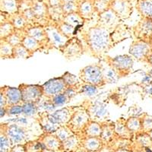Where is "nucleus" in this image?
<instances>
[{"label":"nucleus","mask_w":152,"mask_h":152,"mask_svg":"<svg viewBox=\"0 0 152 152\" xmlns=\"http://www.w3.org/2000/svg\"><path fill=\"white\" fill-rule=\"evenodd\" d=\"M81 37L91 56L97 59H103L115 46L112 33L98 24L82 31Z\"/></svg>","instance_id":"1"},{"label":"nucleus","mask_w":152,"mask_h":152,"mask_svg":"<svg viewBox=\"0 0 152 152\" xmlns=\"http://www.w3.org/2000/svg\"><path fill=\"white\" fill-rule=\"evenodd\" d=\"M102 60L116 72L120 78L129 75L132 72L134 64L131 55H120L115 57H110L107 55Z\"/></svg>","instance_id":"2"},{"label":"nucleus","mask_w":152,"mask_h":152,"mask_svg":"<svg viewBox=\"0 0 152 152\" xmlns=\"http://www.w3.org/2000/svg\"><path fill=\"white\" fill-rule=\"evenodd\" d=\"M78 78L87 85H92L98 87H101L107 85L103 77V65L99 63L92 64L81 69Z\"/></svg>","instance_id":"3"},{"label":"nucleus","mask_w":152,"mask_h":152,"mask_svg":"<svg viewBox=\"0 0 152 152\" xmlns=\"http://www.w3.org/2000/svg\"><path fill=\"white\" fill-rule=\"evenodd\" d=\"M60 51L67 60H75L79 59L87 51L82 40L76 36L70 38Z\"/></svg>","instance_id":"4"},{"label":"nucleus","mask_w":152,"mask_h":152,"mask_svg":"<svg viewBox=\"0 0 152 152\" xmlns=\"http://www.w3.org/2000/svg\"><path fill=\"white\" fill-rule=\"evenodd\" d=\"M83 107L88 112L91 120L94 121H105L109 119V113L107 105L103 102L88 101L86 100L83 103Z\"/></svg>","instance_id":"5"},{"label":"nucleus","mask_w":152,"mask_h":152,"mask_svg":"<svg viewBox=\"0 0 152 152\" xmlns=\"http://www.w3.org/2000/svg\"><path fill=\"white\" fill-rule=\"evenodd\" d=\"M22 96L24 103H36L40 102L44 97V88L40 85H27L22 83L18 86Z\"/></svg>","instance_id":"6"},{"label":"nucleus","mask_w":152,"mask_h":152,"mask_svg":"<svg viewBox=\"0 0 152 152\" xmlns=\"http://www.w3.org/2000/svg\"><path fill=\"white\" fill-rule=\"evenodd\" d=\"M132 31L136 39L151 44L152 42V18L144 17L132 27Z\"/></svg>","instance_id":"7"},{"label":"nucleus","mask_w":152,"mask_h":152,"mask_svg":"<svg viewBox=\"0 0 152 152\" xmlns=\"http://www.w3.org/2000/svg\"><path fill=\"white\" fill-rule=\"evenodd\" d=\"M45 27L49 43L53 49H57L60 50V48L63 47L69 40V38L60 31L57 26V24L54 21H51L47 26H45Z\"/></svg>","instance_id":"8"},{"label":"nucleus","mask_w":152,"mask_h":152,"mask_svg":"<svg viewBox=\"0 0 152 152\" xmlns=\"http://www.w3.org/2000/svg\"><path fill=\"white\" fill-rule=\"evenodd\" d=\"M91 120V116L87 110L83 105L78 106V109L72 114L69 121L66 123V126L70 129H85Z\"/></svg>","instance_id":"9"},{"label":"nucleus","mask_w":152,"mask_h":152,"mask_svg":"<svg viewBox=\"0 0 152 152\" xmlns=\"http://www.w3.org/2000/svg\"><path fill=\"white\" fill-rule=\"evenodd\" d=\"M121 23V19L116 13L112 9H107V11L99 14V18L96 24L112 33Z\"/></svg>","instance_id":"10"},{"label":"nucleus","mask_w":152,"mask_h":152,"mask_svg":"<svg viewBox=\"0 0 152 152\" xmlns=\"http://www.w3.org/2000/svg\"><path fill=\"white\" fill-rule=\"evenodd\" d=\"M151 51V47L148 43L136 39L131 44L129 53L132 58L136 59L137 61L146 62V59Z\"/></svg>","instance_id":"11"},{"label":"nucleus","mask_w":152,"mask_h":152,"mask_svg":"<svg viewBox=\"0 0 152 152\" xmlns=\"http://www.w3.org/2000/svg\"><path fill=\"white\" fill-rule=\"evenodd\" d=\"M42 86L44 88V96L49 98L63 93L67 87L62 76L52 78L42 85Z\"/></svg>","instance_id":"12"},{"label":"nucleus","mask_w":152,"mask_h":152,"mask_svg":"<svg viewBox=\"0 0 152 152\" xmlns=\"http://www.w3.org/2000/svg\"><path fill=\"white\" fill-rule=\"evenodd\" d=\"M24 31H25L27 35L32 37L44 44L47 47V50L53 49V47L49 43V40L48 38L47 31H46L45 26L40 25V24H28L27 27L24 28Z\"/></svg>","instance_id":"13"},{"label":"nucleus","mask_w":152,"mask_h":152,"mask_svg":"<svg viewBox=\"0 0 152 152\" xmlns=\"http://www.w3.org/2000/svg\"><path fill=\"white\" fill-rule=\"evenodd\" d=\"M2 125L6 128L7 137L13 143L21 142L25 138V130L24 129L23 127L18 125V123H13V124L3 123Z\"/></svg>","instance_id":"14"},{"label":"nucleus","mask_w":152,"mask_h":152,"mask_svg":"<svg viewBox=\"0 0 152 152\" xmlns=\"http://www.w3.org/2000/svg\"><path fill=\"white\" fill-rule=\"evenodd\" d=\"M0 92H2L6 97L7 100V106L23 104L22 93L18 87L3 86L0 88Z\"/></svg>","instance_id":"15"},{"label":"nucleus","mask_w":152,"mask_h":152,"mask_svg":"<svg viewBox=\"0 0 152 152\" xmlns=\"http://www.w3.org/2000/svg\"><path fill=\"white\" fill-rule=\"evenodd\" d=\"M78 106L63 107L50 113L51 117L55 123L60 125H62L63 124H66L69 121L72 114L78 109Z\"/></svg>","instance_id":"16"},{"label":"nucleus","mask_w":152,"mask_h":152,"mask_svg":"<svg viewBox=\"0 0 152 152\" xmlns=\"http://www.w3.org/2000/svg\"><path fill=\"white\" fill-rule=\"evenodd\" d=\"M51 113L41 112L39 113L37 117L36 118L38 120V123L45 132L52 133L56 132V130L60 128L61 125L55 123L51 117Z\"/></svg>","instance_id":"17"},{"label":"nucleus","mask_w":152,"mask_h":152,"mask_svg":"<svg viewBox=\"0 0 152 152\" xmlns=\"http://www.w3.org/2000/svg\"><path fill=\"white\" fill-rule=\"evenodd\" d=\"M22 44L32 54H34L38 51H47V47L44 44L32 37L28 36V35H27L24 38V40L22 42Z\"/></svg>","instance_id":"18"},{"label":"nucleus","mask_w":152,"mask_h":152,"mask_svg":"<svg viewBox=\"0 0 152 152\" xmlns=\"http://www.w3.org/2000/svg\"><path fill=\"white\" fill-rule=\"evenodd\" d=\"M129 37H130L129 28L123 23L120 24L116 29L112 32V38L115 45Z\"/></svg>","instance_id":"19"},{"label":"nucleus","mask_w":152,"mask_h":152,"mask_svg":"<svg viewBox=\"0 0 152 152\" xmlns=\"http://www.w3.org/2000/svg\"><path fill=\"white\" fill-rule=\"evenodd\" d=\"M62 21L67 22L70 25L74 27L76 30L83 27L85 23V19L80 15L78 11L66 14L64 16Z\"/></svg>","instance_id":"20"},{"label":"nucleus","mask_w":152,"mask_h":152,"mask_svg":"<svg viewBox=\"0 0 152 152\" xmlns=\"http://www.w3.org/2000/svg\"><path fill=\"white\" fill-rule=\"evenodd\" d=\"M112 10L121 20L127 19L132 14V8L129 7L125 2H116L113 6Z\"/></svg>","instance_id":"21"},{"label":"nucleus","mask_w":152,"mask_h":152,"mask_svg":"<svg viewBox=\"0 0 152 152\" xmlns=\"http://www.w3.org/2000/svg\"><path fill=\"white\" fill-rule=\"evenodd\" d=\"M26 36H27V34H26L24 29H15V31L11 35L5 38V40L9 42L10 44H11L13 47H15V46L22 44V40Z\"/></svg>","instance_id":"22"},{"label":"nucleus","mask_w":152,"mask_h":152,"mask_svg":"<svg viewBox=\"0 0 152 152\" xmlns=\"http://www.w3.org/2000/svg\"><path fill=\"white\" fill-rule=\"evenodd\" d=\"M37 107L38 113L41 112H48L52 113L56 107L53 103L51 98L44 96L40 100V102L37 103Z\"/></svg>","instance_id":"23"},{"label":"nucleus","mask_w":152,"mask_h":152,"mask_svg":"<svg viewBox=\"0 0 152 152\" xmlns=\"http://www.w3.org/2000/svg\"><path fill=\"white\" fill-rule=\"evenodd\" d=\"M9 21L12 23L16 29H24L28 24V22L21 13H15L12 15H9Z\"/></svg>","instance_id":"24"},{"label":"nucleus","mask_w":152,"mask_h":152,"mask_svg":"<svg viewBox=\"0 0 152 152\" xmlns=\"http://www.w3.org/2000/svg\"><path fill=\"white\" fill-rule=\"evenodd\" d=\"M13 47L5 39L0 40V56L2 59H13Z\"/></svg>","instance_id":"25"},{"label":"nucleus","mask_w":152,"mask_h":152,"mask_svg":"<svg viewBox=\"0 0 152 152\" xmlns=\"http://www.w3.org/2000/svg\"><path fill=\"white\" fill-rule=\"evenodd\" d=\"M34 56L22 44L15 46L13 49V59H29Z\"/></svg>","instance_id":"26"},{"label":"nucleus","mask_w":152,"mask_h":152,"mask_svg":"<svg viewBox=\"0 0 152 152\" xmlns=\"http://www.w3.org/2000/svg\"><path fill=\"white\" fill-rule=\"evenodd\" d=\"M138 10L143 17L152 18V0H141L138 6Z\"/></svg>","instance_id":"27"},{"label":"nucleus","mask_w":152,"mask_h":152,"mask_svg":"<svg viewBox=\"0 0 152 152\" xmlns=\"http://www.w3.org/2000/svg\"><path fill=\"white\" fill-rule=\"evenodd\" d=\"M57 24V26L60 28V31L63 33L65 36L69 37V39L75 36V34L77 33V30L70 25L67 22H64V21H60V22H56Z\"/></svg>","instance_id":"28"},{"label":"nucleus","mask_w":152,"mask_h":152,"mask_svg":"<svg viewBox=\"0 0 152 152\" xmlns=\"http://www.w3.org/2000/svg\"><path fill=\"white\" fill-rule=\"evenodd\" d=\"M107 67H104L103 65V77L105 79V82L107 84H113L116 83L117 81L120 79L118 75L113 69H111L110 66L107 65Z\"/></svg>","instance_id":"29"},{"label":"nucleus","mask_w":152,"mask_h":152,"mask_svg":"<svg viewBox=\"0 0 152 152\" xmlns=\"http://www.w3.org/2000/svg\"><path fill=\"white\" fill-rule=\"evenodd\" d=\"M15 26L11 22H6L0 24V40L5 39L9 35H11L15 31Z\"/></svg>","instance_id":"30"},{"label":"nucleus","mask_w":152,"mask_h":152,"mask_svg":"<svg viewBox=\"0 0 152 152\" xmlns=\"http://www.w3.org/2000/svg\"><path fill=\"white\" fill-rule=\"evenodd\" d=\"M95 9H93L92 6L89 2H85V3L82 4V6H80L79 9H78V12L85 20L86 19H89L94 15Z\"/></svg>","instance_id":"31"},{"label":"nucleus","mask_w":152,"mask_h":152,"mask_svg":"<svg viewBox=\"0 0 152 152\" xmlns=\"http://www.w3.org/2000/svg\"><path fill=\"white\" fill-rule=\"evenodd\" d=\"M23 106V114L26 116H34L38 115L37 103H24Z\"/></svg>","instance_id":"32"},{"label":"nucleus","mask_w":152,"mask_h":152,"mask_svg":"<svg viewBox=\"0 0 152 152\" xmlns=\"http://www.w3.org/2000/svg\"><path fill=\"white\" fill-rule=\"evenodd\" d=\"M126 125L129 130L136 131L141 125V116H131L126 120Z\"/></svg>","instance_id":"33"},{"label":"nucleus","mask_w":152,"mask_h":152,"mask_svg":"<svg viewBox=\"0 0 152 152\" xmlns=\"http://www.w3.org/2000/svg\"><path fill=\"white\" fill-rule=\"evenodd\" d=\"M62 76V78H63L65 84H66V85H67V87L78 85L82 82V81L79 79V78H77L75 75L71 74V73L69 72H65Z\"/></svg>","instance_id":"34"},{"label":"nucleus","mask_w":152,"mask_h":152,"mask_svg":"<svg viewBox=\"0 0 152 152\" xmlns=\"http://www.w3.org/2000/svg\"><path fill=\"white\" fill-rule=\"evenodd\" d=\"M49 15L51 20L54 21V22H60L63 19L65 13L62 10V9L52 8V9H49Z\"/></svg>","instance_id":"35"},{"label":"nucleus","mask_w":152,"mask_h":152,"mask_svg":"<svg viewBox=\"0 0 152 152\" xmlns=\"http://www.w3.org/2000/svg\"><path fill=\"white\" fill-rule=\"evenodd\" d=\"M98 87L94 86L92 85H87V84H83L80 89L79 94H84L87 96H93L95 94L98 93Z\"/></svg>","instance_id":"36"},{"label":"nucleus","mask_w":152,"mask_h":152,"mask_svg":"<svg viewBox=\"0 0 152 152\" xmlns=\"http://www.w3.org/2000/svg\"><path fill=\"white\" fill-rule=\"evenodd\" d=\"M52 99V101L54 103V105L56 107H60V106H63L65 103H69L70 100L68 99V98L65 95L64 93H61V94H59L56 96L51 98Z\"/></svg>","instance_id":"37"},{"label":"nucleus","mask_w":152,"mask_h":152,"mask_svg":"<svg viewBox=\"0 0 152 152\" xmlns=\"http://www.w3.org/2000/svg\"><path fill=\"white\" fill-rule=\"evenodd\" d=\"M5 108H6V113H7L9 116L23 113V106H22V104L6 106V107H5Z\"/></svg>","instance_id":"38"},{"label":"nucleus","mask_w":152,"mask_h":152,"mask_svg":"<svg viewBox=\"0 0 152 152\" xmlns=\"http://www.w3.org/2000/svg\"><path fill=\"white\" fill-rule=\"evenodd\" d=\"M62 10H63L65 15L69 14V13L78 11V10L77 9V8H76L75 5L72 2H67V3L64 4V6H62Z\"/></svg>","instance_id":"39"},{"label":"nucleus","mask_w":152,"mask_h":152,"mask_svg":"<svg viewBox=\"0 0 152 152\" xmlns=\"http://www.w3.org/2000/svg\"><path fill=\"white\" fill-rule=\"evenodd\" d=\"M141 86H142V90H143L142 94H144V96L152 97V82L147 84V85H141Z\"/></svg>","instance_id":"40"},{"label":"nucleus","mask_w":152,"mask_h":152,"mask_svg":"<svg viewBox=\"0 0 152 152\" xmlns=\"http://www.w3.org/2000/svg\"><path fill=\"white\" fill-rule=\"evenodd\" d=\"M0 145H1V151H5L6 148H8L9 145V140H8L7 137H6L5 136H2V134L1 135V137H0Z\"/></svg>","instance_id":"41"},{"label":"nucleus","mask_w":152,"mask_h":152,"mask_svg":"<svg viewBox=\"0 0 152 152\" xmlns=\"http://www.w3.org/2000/svg\"><path fill=\"white\" fill-rule=\"evenodd\" d=\"M66 127L63 126V125H61V126L56 130L57 134H59V136H60L61 138H62V139H65V138H66L65 136H66V133L68 132L67 128H66Z\"/></svg>","instance_id":"42"},{"label":"nucleus","mask_w":152,"mask_h":152,"mask_svg":"<svg viewBox=\"0 0 152 152\" xmlns=\"http://www.w3.org/2000/svg\"><path fill=\"white\" fill-rule=\"evenodd\" d=\"M6 106H7V100L5 95L2 92H0V107H6Z\"/></svg>","instance_id":"43"},{"label":"nucleus","mask_w":152,"mask_h":152,"mask_svg":"<svg viewBox=\"0 0 152 152\" xmlns=\"http://www.w3.org/2000/svg\"><path fill=\"white\" fill-rule=\"evenodd\" d=\"M6 114H7L6 108L5 107H0V117H1V119H2Z\"/></svg>","instance_id":"44"},{"label":"nucleus","mask_w":152,"mask_h":152,"mask_svg":"<svg viewBox=\"0 0 152 152\" xmlns=\"http://www.w3.org/2000/svg\"><path fill=\"white\" fill-rule=\"evenodd\" d=\"M145 149H146V151H147V152H152L151 151L150 149L148 148H145Z\"/></svg>","instance_id":"45"},{"label":"nucleus","mask_w":152,"mask_h":152,"mask_svg":"<svg viewBox=\"0 0 152 152\" xmlns=\"http://www.w3.org/2000/svg\"><path fill=\"white\" fill-rule=\"evenodd\" d=\"M1 152H4V151H1Z\"/></svg>","instance_id":"46"}]
</instances>
